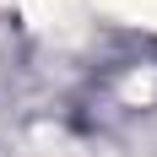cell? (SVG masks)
<instances>
[{
  "label": "cell",
  "mask_w": 157,
  "mask_h": 157,
  "mask_svg": "<svg viewBox=\"0 0 157 157\" xmlns=\"http://www.w3.org/2000/svg\"><path fill=\"white\" fill-rule=\"evenodd\" d=\"M152 92H157V76H130L125 81V98H130V103H146Z\"/></svg>",
  "instance_id": "3957f363"
},
{
  "label": "cell",
  "mask_w": 157,
  "mask_h": 157,
  "mask_svg": "<svg viewBox=\"0 0 157 157\" xmlns=\"http://www.w3.org/2000/svg\"><path fill=\"white\" fill-rule=\"evenodd\" d=\"M22 11L38 33H76V22H81L76 0H22Z\"/></svg>",
  "instance_id": "6da1fadb"
},
{
  "label": "cell",
  "mask_w": 157,
  "mask_h": 157,
  "mask_svg": "<svg viewBox=\"0 0 157 157\" xmlns=\"http://www.w3.org/2000/svg\"><path fill=\"white\" fill-rule=\"evenodd\" d=\"M98 11L119 16V22H136V27L157 33V0H98Z\"/></svg>",
  "instance_id": "7a4b0ae2"
}]
</instances>
